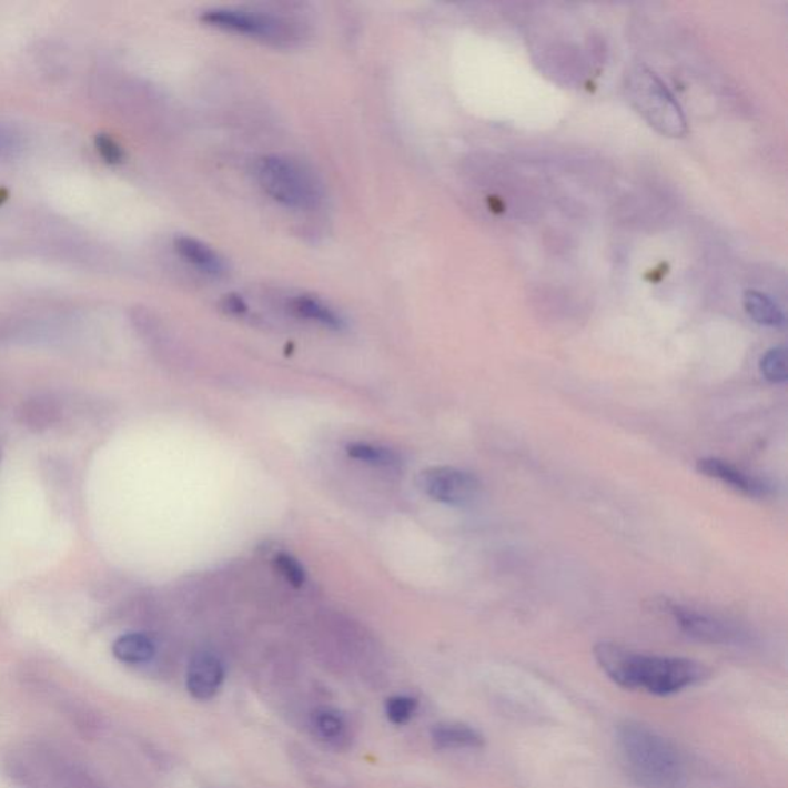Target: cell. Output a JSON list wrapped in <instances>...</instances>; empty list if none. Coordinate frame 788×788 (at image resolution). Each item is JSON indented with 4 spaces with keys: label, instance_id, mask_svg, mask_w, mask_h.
Wrapping results in <instances>:
<instances>
[{
    "label": "cell",
    "instance_id": "13",
    "mask_svg": "<svg viewBox=\"0 0 788 788\" xmlns=\"http://www.w3.org/2000/svg\"><path fill=\"white\" fill-rule=\"evenodd\" d=\"M744 309L756 324L774 326V329L786 325V316L779 305L770 296L756 290H748L744 294Z\"/></svg>",
    "mask_w": 788,
    "mask_h": 788
},
{
    "label": "cell",
    "instance_id": "3",
    "mask_svg": "<svg viewBox=\"0 0 788 788\" xmlns=\"http://www.w3.org/2000/svg\"><path fill=\"white\" fill-rule=\"evenodd\" d=\"M626 93L633 109L658 133L667 138L686 137L684 111L655 71L646 65L632 67L626 74Z\"/></svg>",
    "mask_w": 788,
    "mask_h": 788
},
{
    "label": "cell",
    "instance_id": "22",
    "mask_svg": "<svg viewBox=\"0 0 788 788\" xmlns=\"http://www.w3.org/2000/svg\"><path fill=\"white\" fill-rule=\"evenodd\" d=\"M225 305L230 313L241 314L246 310L245 302L242 301L241 297L236 296V294H232V296L226 297Z\"/></svg>",
    "mask_w": 788,
    "mask_h": 788
},
{
    "label": "cell",
    "instance_id": "19",
    "mask_svg": "<svg viewBox=\"0 0 788 788\" xmlns=\"http://www.w3.org/2000/svg\"><path fill=\"white\" fill-rule=\"evenodd\" d=\"M417 700L415 698H410V696H394V698L387 700V706H385V711H387V718L392 720L396 726H402V724H407L413 715L416 714Z\"/></svg>",
    "mask_w": 788,
    "mask_h": 788
},
{
    "label": "cell",
    "instance_id": "16",
    "mask_svg": "<svg viewBox=\"0 0 788 788\" xmlns=\"http://www.w3.org/2000/svg\"><path fill=\"white\" fill-rule=\"evenodd\" d=\"M347 453L353 459L374 465V467L397 468L401 465L400 456L396 453L390 448L377 447V445L356 442V444L348 445Z\"/></svg>",
    "mask_w": 788,
    "mask_h": 788
},
{
    "label": "cell",
    "instance_id": "12",
    "mask_svg": "<svg viewBox=\"0 0 788 788\" xmlns=\"http://www.w3.org/2000/svg\"><path fill=\"white\" fill-rule=\"evenodd\" d=\"M113 655L129 666H142L154 658L156 646L153 639L143 633H127L114 640Z\"/></svg>",
    "mask_w": 788,
    "mask_h": 788
},
{
    "label": "cell",
    "instance_id": "2",
    "mask_svg": "<svg viewBox=\"0 0 788 788\" xmlns=\"http://www.w3.org/2000/svg\"><path fill=\"white\" fill-rule=\"evenodd\" d=\"M618 746L632 778L644 788H679L684 766L676 748L646 726L619 727Z\"/></svg>",
    "mask_w": 788,
    "mask_h": 788
},
{
    "label": "cell",
    "instance_id": "17",
    "mask_svg": "<svg viewBox=\"0 0 788 788\" xmlns=\"http://www.w3.org/2000/svg\"><path fill=\"white\" fill-rule=\"evenodd\" d=\"M314 728H316L317 735L329 742L344 741L345 735H347V723H345L344 716L333 710L317 711L314 715Z\"/></svg>",
    "mask_w": 788,
    "mask_h": 788
},
{
    "label": "cell",
    "instance_id": "4",
    "mask_svg": "<svg viewBox=\"0 0 788 788\" xmlns=\"http://www.w3.org/2000/svg\"><path fill=\"white\" fill-rule=\"evenodd\" d=\"M254 176L270 198L289 209L309 211L321 204L316 178L293 159L276 154L259 159Z\"/></svg>",
    "mask_w": 788,
    "mask_h": 788
},
{
    "label": "cell",
    "instance_id": "9",
    "mask_svg": "<svg viewBox=\"0 0 788 788\" xmlns=\"http://www.w3.org/2000/svg\"><path fill=\"white\" fill-rule=\"evenodd\" d=\"M224 664L210 653L194 656L186 673V688L198 700H209L218 695L224 684Z\"/></svg>",
    "mask_w": 788,
    "mask_h": 788
},
{
    "label": "cell",
    "instance_id": "20",
    "mask_svg": "<svg viewBox=\"0 0 788 788\" xmlns=\"http://www.w3.org/2000/svg\"><path fill=\"white\" fill-rule=\"evenodd\" d=\"M274 565H276V570L281 573L282 576L294 587H301L305 583V570L300 564V560L294 559L293 556L282 555L276 556L274 559Z\"/></svg>",
    "mask_w": 788,
    "mask_h": 788
},
{
    "label": "cell",
    "instance_id": "6",
    "mask_svg": "<svg viewBox=\"0 0 788 788\" xmlns=\"http://www.w3.org/2000/svg\"><path fill=\"white\" fill-rule=\"evenodd\" d=\"M422 489L437 503L467 507L479 496V479L472 473L455 467H432L421 473Z\"/></svg>",
    "mask_w": 788,
    "mask_h": 788
},
{
    "label": "cell",
    "instance_id": "18",
    "mask_svg": "<svg viewBox=\"0 0 788 788\" xmlns=\"http://www.w3.org/2000/svg\"><path fill=\"white\" fill-rule=\"evenodd\" d=\"M759 368H761L762 376L766 377L767 381L774 382V384H782V382H786L788 377L786 347L768 350L762 356Z\"/></svg>",
    "mask_w": 788,
    "mask_h": 788
},
{
    "label": "cell",
    "instance_id": "14",
    "mask_svg": "<svg viewBox=\"0 0 788 788\" xmlns=\"http://www.w3.org/2000/svg\"><path fill=\"white\" fill-rule=\"evenodd\" d=\"M292 310L297 316L316 322V324L325 326V329H344V320H342L340 314L321 300H317V297L296 296L292 300Z\"/></svg>",
    "mask_w": 788,
    "mask_h": 788
},
{
    "label": "cell",
    "instance_id": "11",
    "mask_svg": "<svg viewBox=\"0 0 788 788\" xmlns=\"http://www.w3.org/2000/svg\"><path fill=\"white\" fill-rule=\"evenodd\" d=\"M432 741L441 750L484 747V736L465 724H440L432 730Z\"/></svg>",
    "mask_w": 788,
    "mask_h": 788
},
{
    "label": "cell",
    "instance_id": "1",
    "mask_svg": "<svg viewBox=\"0 0 788 788\" xmlns=\"http://www.w3.org/2000/svg\"><path fill=\"white\" fill-rule=\"evenodd\" d=\"M593 655L613 683L658 696L678 694L710 676L708 668L696 660L643 655L608 640L596 644Z\"/></svg>",
    "mask_w": 788,
    "mask_h": 788
},
{
    "label": "cell",
    "instance_id": "7",
    "mask_svg": "<svg viewBox=\"0 0 788 788\" xmlns=\"http://www.w3.org/2000/svg\"><path fill=\"white\" fill-rule=\"evenodd\" d=\"M659 608L670 613L680 630L690 636V638L700 640V643L739 644L746 638L741 628L726 623V620L715 618V616L706 615V613L696 612L694 608L684 607V605L664 599L659 600Z\"/></svg>",
    "mask_w": 788,
    "mask_h": 788
},
{
    "label": "cell",
    "instance_id": "10",
    "mask_svg": "<svg viewBox=\"0 0 788 788\" xmlns=\"http://www.w3.org/2000/svg\"><path fill=\"white\" fill-rule=\"evenodd\" d=\"M174 246H176V252L189 264L196 266L199 272L209 274L211 277H222L226 273L224 259L204 242L194 238L181 236L176 239Z\"/></svg>",
    "mask_w": 788,
    "mask_h": 788
},
{
    "label": "cell",
    "instance_id": "21",
    "mask_svg": "<svg viewBox=\"0 0 788 788\" xmlns=\"http://www.w3.org/2000/svg\"><path fill=\"white\" fill-rule=\"evenodd\" d=\"M95 145L98 150L101 151L102 158L110 163H119L122 161L123 153L121 147L118 145L113 139L105 137V134H99L95 138Z\"/></svg>",
    "mask_w": 788,
    "mask_h": 788
},
{
    "label": "cell",
    "instance_id": "8",
    "mask_svg": "<svg viewBox=\"0 0 788 788\" xmlns=\"http://www.w3.org/2000/svg\"><path fill=\"white\" fill-rule=\"evenodd\" d=\"M696 469L700 475L719 481L748 497H764L770 492V487L764 481L748 475L742 469L735 467L727 461L718 459V457H703L696 463Z\"/></svg>",
    "mask_w": 788,
    "mask_h": 788
},
{
    "label": "cell",
    "instance_id": "5",
    "mask_svg": "<svg viewBox=\"0 0 788 788\" xmlns=\"http://www.w3.org/2000/svg\"><path fill=\"white\" fill-rule=\"evenodd\" d=\"M202 21L210 26L233 31V33L252 36L254 39L270 43H290L296 39L293 23L284 18L257 11L233 10V8H216L205 11Z\"/></svg>",
    "mask_w": 788,
    "mask_h": 788
},
{
    "label": "cell",
    "instance_id": "15",
    "mask_svg": "<svg viewBox=\"0 0 788 788\" xmlns=\"http://www.w3.org/2000/svg\"><path fill=\"white\" fill-rule=\"evenodd\" d=\"M21 417L27 427L41 432L59 421L61 408H59L58 402L51 397L39 396L28 400L22 405Z\"/></svg>",
    "mask_w": 788,
    "mask_h": 788
}]
</instances>
